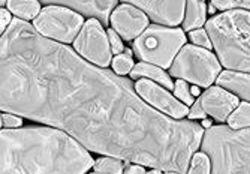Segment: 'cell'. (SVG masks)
I'll use <instances>...</instances> for the list:
<instances>
[{"label": "cell", "mask_w": 250, "mask_h": 174, "mask_svg": "<svg viewBox=\"0 0 250 174\" xmlns=\"http://www.w3.org/2000/svg\"><path fill=\"white\" fill-rule=\"evenodd\" d=\"M189 119L190 120H195V119H206V116H207V113L204 111V108H202V105H201V101L198 99V101H195V104L192 105V108L189 110Z\"/></svg>", "instance_id": "obj_27"}, {"label": "cell", "mask_w": 250, "mask_h": 174, "mask_svg": "<svg viewBox=\"0 0 250 174\" xmlns=\"http://www.w3.org/2000/svg\"><path fill=\"white\" fill-rule=\"evenodd\" d=\"M165 174H180V173H175V171H167Z\"/></svg>", "instance_id": "obj_34"}, {"label": "cell", "mask_w": 250, "mask_h": 174, "mask_svg": "<svg viewBox=\"0 0 250 174\" xmlns=\"http://www.w3.org/2000/svg\"><path fill=\"white\" fill-rule=\"evenodd\" d=\"M148 174H161V170H156V168H154V171H151V173H148Z\"/></svg>", "instance_id": "obj_32"}, {"label": "cell", "mask_w": 250, "mask_h": 174, "mask_svg": "<svg viewBox=\"0 0 250 174\" xmlns=\"http://www.w3.org/2000/svg\"><path fill=\"white\" fill-rule=\"evenodd\" d=\"M199 101L204 111L213 116L219 122H225L240 105L238 98L232 95L229 90H225L220 86L210 87L206 93L201 95Z\"/></svg>", "instance_id": "obj_12"}, {"label": "cell", "mask_w": 250, "mask_h": 174, "mask_svg": "<svg viewBox=\"0 0 250 174\" xmlns=\"http://www.w3.org/2000/svg\"><path fill=\"white\" fill-rule=\"evenodd\" d=\"M207 20V6L202 0H188L186 12L183 20V30L192 32L196 27H201Z\"/></svg>", "instance_id": "obj_15"}, {"label": "cell", "mask_w": 250, "mask_h": 174, "mask_svg": "<svg viewBox=\"0 0 250 174\" xmlns=\"http://www.w3.org/2000/svg\"><path fill=\"white\" fill-rule=\"evenodd\" d=\"M228 123L232 129L250 128V102L240 104L228 117Z\"/></svg>", "instance_id": "obj_18"}, {"label": "cell", "mask_w": 250, "mask_h": 174, "mask_svg": "<svg viewBox=\"0 0 250 174\" xmlns=\"http://www.w3.org/2000/svg\"><path fill=\"white\" fill-rule=\"evenodd\" d=\"M2 174H84L93 158L57 128L2 129Z\"/></svg>", "instance_id": "obj_2"}, {"label": "cell", "mask_w": 250, "mask_h": 174, "mask_svg": "<svg viewBox=\"0 0 250 174\" xmlns=\"http://www.w3.org/2000/svg\"><path fill=\"white\" fill-rule=\"evenodd\" d=\"M2 111L62 129L92 152L186 174L204 128L143 101L129 80L95 66L15 18L2 33Z\"/></svg>", "instance_id": "obj_1"}, {"label": "cell", "mask_w": 250, "mask_h": 174, "mask_svg": "<svg viewBox=\"0 0 250 174\" xmlns=\"http://www.w3.org/2000/svg\"><path fill=\"white\" fill-rule=\"evenodd\" d=\"M133 66V60H132V56L129 54H117L112 60V68H114L116 74L119 75H126Z\"/></svg>", "instance_id": "obj_23"}, {"label": "cell", "mask_w": 250, "mask_h": 174, "mask_svg": "<svg viewBox=\"0 0 250 174\" xmlns=\"http://www.w3.org/2000/svg\"><path fill=\"white\" fill-rule=\"evenodd\" d=\"M92 174H104V173H96V171H95V173H92Z\"/></svg>", "instance_id": "obj_36"}, {"label": "cell", "mask_w": 250, "mask_h": 174, "mask_svg": "<svg viewBox=\"0 0 250 174\" xmlns=\"http://www.w3.org/2000/svg\"><path fill=\"white\" fill-rule=\"evenodd\" d=\"M190 92H192L193 96H198V95H199V89H198V87H195V86L190 87Z\"/></svg>", "instance_id": "obj_31"}, {"label": "cell", "mask_w": 250, "mask_h": 174, "mask_svg": "<svg viewBox=\"0 0 250 174\" xmlns=\"http://www.w3.org/2000/svg\"><path fill=\"white\" fill-rule=\"evenodd\" d=\"M174 92H175V96L178 99H181V102H183V104H186V105H193L195 104V96L192 95L190 87L186 83V80L178 78V81L174 84Z\"/></svg>", "instance_id": "obj_22"}, {"label": "cell", "mask_w": 250, "mask_h": 174, "mask_svg": "<svg viewBox=\"0 0 250 174\" xmlns=\"http://www.w3.org/2000/svg\"><path fill=\"white\" fill-rule=\"evenodd\" d=\"M201 149L211 161V174H250V128L211 126Z\"/></svg>", "instance_id": "obj_4"}, {"label": "cell", "mask_w": 250, "mask_h": 174, "mask_svg": "<svg viewBox=\"0 0 250 174\" xmlns=\"http://www.w3.org/2000/svg\"><path fill=\"white\" fill-rule=\"evenodd\" d=\"M8 9L15 14L18 18L29 21L38 17L39 11V0H8Z\"/></svg>", "instance_id": "obj_17"}, {"label": "cell", "mask_w": 250, "mask_h": 174, "mask_svg": "<svg viewBox=\"0 0 250 174\" xmlns=\"http://www.w3.org/2000/svg\"><path fill=\"white\" fill-rule=\"evenodd\" d=\"M43 3H57L71 8L84 15H92L102 24H108L111 9L116 6L117 0H41Z\"/></svg>", "instance_id": "obj_13"}, {"label": "cell", "mask_w": 250, "mask_h": 174, "mask_svg": "<svg viewBox=\"0 0 250 174\" xmlns=\"http://www.w3.org/2000/svg\"><path fill=\"white\" fill-rule=\"evenodd\" d=\"M217 86L234 92L247 102H250V74L238 71H223L217 77Z\"/></svg>", "instance_id": "obj_14"}, {"label": "cell", "mask_w": 250, "mask_h": 174, "mask_svg": "<svg viewBox=\"0 0 250 174\" xmlns=\"http://www.w3.org/2000/svg\"><path fill=\"white\" fill-rule=\"evenodd\" d=\"M74 47L80 56L96 63L101 68H106L111 63L112 51L109 48V39L101 21L96 18L87 20V23L75 38Z\"/></svg>", "instance_id": "obj_8"}, {"label": "cell", "mask_w": 250, "mask_h": 174, "mask_svg": "<svg viewBox=\"0 0 250 174\" xmlns=\"http://www.w3.org/2000/svg\"><path fill=\"white\" fill-rule=\"evenodd\" d=\"M111 24L123 39L132 41L148 27V18L143 9L123 3L112 11Z\"/></svg>", "instance_id": "obj_11"}, {"label": "cell", "mask_w": 250, "mask_h": 174, "mask_svg": "<svg viewBox=\"0 0 250 174\" xmlns=\"http://www.w3.org/2000/svg\"><path fill=\"white\" fill-rule=\"evenodd\" d=\"M189 39L195 44V45H201L204 48H207L210 50L213 47V42L210 39V35L207 30H204V29H196V30H192L189 33Z\"/></svg>", "instance_id": "obj_24"}, {"label": "cell", "mask_w": 250, "mask_h": 174, "mask_svg": "<svg viewBox=\"0 0 250 174\" xmlns=\"http://www.w3.org/2000/svg\"><path fill=\"white\" fill-rule=\"evenodd\" d=\"M12 23L11 20V14H9V9H0V29H2V33L3 30H6Z\"/></svg>", "instance_id": "obj_28"}, {"label": "cell", "mask_w": 250, "mask_h": 174, "mask_svg": "<svg viewBox=\"0 0 250 174\" xmlns=\"http://www.w3.org/2000/svg\"><path fill=\"white\" fill-rule=\"evenodd\" d=\"M21 125H22V120L17 114H12V113L2 114V126L3 128H6V129H17Z\"/></svg>", "instance_id": "obj_26"}, {"label": "cell", "mask_w": 250, "mask_h": 174, "mask_svg": "<svg viewBox=\"0 0 250 174\" xmlns=\"http://www.w3.org/2000/svg\"><path fill=\"white\" fill-rule=\"evenodd\" d=\"M211 5L220 11H231V9L250 11V0H211Z\"/></svg>", "instance_id": "obj_21"}, {"label": "cell", "mask_w": 250, "mask_h": 174, "mask_svg": "<svg viewBox=\"0 0 250 174\" xmlns=\"http://www.w3.org/2000/svg\"><path fill=\"white\" fill-rule=\"evenodd\" d=\"M211 161L207 153H193L188 174H211Z\"/></svg>", "instance_id": "obj_20"}, {"label": "cell", "mask_w": 250, "mask_h": 174, "mask_svg": "<svg viewBox=\"0 0 250 174\" xmlns=\"http://www.w3.org/2000/svg\"><path fill=\"white\" fill-rule=\"evenodd\" d=\"M135 90L147 104L153 105L156 110L165 113L175 120H181L189 114V108L186 107V104L177 101L168 90H165L159 84H154L148 78L140 80L136 83Z\"/></svg>", "instance_id": "obj_9"}, {"label": "cell", "mask_w": 250, "mask_h": 174, "mask_svg": "<svg viewBox=\"0 0 250 174\" xmlns=\"http://www.w3.org/2000/svg\"><path fill=\"white\" fill-rule=\"evenodd\" d=\"M125 174H146V168L143 165H129L125 170Z\"/></svg>", "instance_id": "obj_29"}, {"label": "cell", "mask_w": 250, "mask_h": 174, "mask_svg": "<svg viewBox=\"0 0 250 174\" xmlns=\"http://www.w3.org/2000/svg\"><path fill=\"white\" fill-rule=\"evenodd\" d=\"M207 32L225 68L250 74V11L219 14L207 21Z\"/></svg>", "instance_id": "obj_3"}, {"label": "cell", "mask_w": 250, "mask_h": 174, "mask_svg": "<svg viewBox=\"0 0 250 174\" xmlns=\"http://www.w3.org/2000/svg\"><path fill=\"white\" fill-rule=\"evenodd\" d=\"M214 11H216V8H214V6L211 5V6H210V12H214Z\"/></svg>", "instance_id": "obj_35"}, {"label": "cell", "mask_w": 250, "mask_h": 174, "mask_svg": "<svg viewBox=\"0 0 250 174\" xmlns=\"http://www.w3.org/2000/svg\"><path fill=\"white\" fill-rule=\"evenodd\" d=\"M84 18L77 11L51 5L43 8L33 20V27L45 38L57 39L60 42L69 44L75 39L77 33L83 29Z\"/></svg>", "instance_id": "obj_7"}, {"label": "cell", "mask_w": 250, "mask_h": 174, "mask_svg": "<svg viewBox=\"0 0 250 174\" xmlns=\"http://www.w3.org/2000/svg\"><path fill=\"white\" fill-rule=\"evenodd\" d=\"M220 63L207 48L185 45L177 54L171 66V75L193 84L210 87L219 77Z\"/></svg>", "instance_id": "obj_6"}, {"label": "cell", "mask_w": 250, "mask_h": 174, "mask_svg": "<svg viewBox=\"0 0 250 174\" xmlns=\"http://www.w3.org/2000/svg\"><path fill=\"white\" fill-rule=\"evenodd\" d=\"M130 75H132V78L146 77L148 80L157 81L159 84H162L164 87H167V89H174V83L171 81V77L167 72H164L159 66H156V65L147 63V62L136 65V66L132 69Z\"/></svg>", "instance_id": "obj_16"}, {"label": "cell", "mask_w": 250, "mask_h": 174, "mask_svg": "<svg viewBox=\"0 0 250 174\" xmlns=\"http://www.w3.org/2000/svg\"><path fill=\"white\" fill-rule=\"evenodd\" d=\"M186 42L181 29L148 26L133 42L135 54L141 60L156 65L159 68H171L172 62Z\"/></svg>", "instance_id": "obj_5"}, {"label": "cell", "mask_w": 250, "mask_h": 174, "mask_svg": "<svg viewBox=\"0 0 250 174\" xmlns=\"http://www.w3.org/2000/svg\"><path fill=\"white\" fill-rule=\"evenodd\" d=\"M202 128H206V129H208V128H211V122L208 120V119H206L202 122Z\"/></svg>", "instance_id": "obj_30"}, {"label": "cell", "mask_w": 250, "mask_h": 174, "mask_svg": "<svg viewBox=\"0 0 250 174\" xmlns=\"http://www.w3.org/2000/svg\"><path fill=\"white\" fill-rule=\"evenodd\" d=\"M93 168L96 173L104 174H122L123 173V162L119 161V158H102L93 164Z\"/></svg>", "instance_id": "obj_19"}, {"label": "cell", "mask_w": 250, "mask_h": 174, "mask_svg": "<svg viewBox=\"0 0 250 174\" xmlns=\"http://www.w3.org/2000/svg\"><path fill=\"white\" fill-rule=\"evenodd\" d=\"M143 9L159 24L177 26L183 21L188 0H122Z\"/></svg>", "instance_id": "obj_10"}, {"label": "cell", "mask_w": 250, "mask_h": 174, "mask_svg": "<svg viewBox=\"0 0 250 174\" xmlns=\"http://www.w3.org/2000/svg\"><path fill=\"white\" fill-rule=\"evenodd\" d=\"M0 3H2V6H3V5H6V3H8V0H0Z\"/></svg>", "instance_id": "obj_33"}, {"label": "cell", "mask_w": 250, "mask_h": 174, "mask_svg": "<svg viewBox=\"0 0 250 174\" xmlns=\"http://www.w3.org/2000/svg\"><path fill=\"white\" fill-rule=\"evenodd\" d=\"M106 35H108V39H109V44H111V51L114 53V54L123 53L125 48H123V42L120 39V35L114 29H109L106 32Z\"/></svg>", "instance_id": "obj_25"}]
</instances>
